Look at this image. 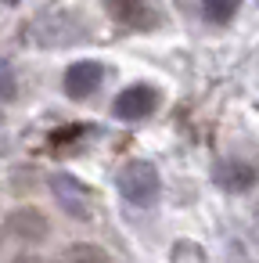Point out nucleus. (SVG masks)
Masks as SVG:
<instances>
[{"label":"nucleus","mask_w":259,"mask_h":263,"mask_svg":"<svg viewBox=\"0 0 259 263\" xmlns=\"http://www.w3.org/2000/svg\"><path fill=\"white\" fill-rule=\"evenodd\" d=\"M115 184H119V195H123L130 205H137V209H151V205L158 202V195H162L158 170H155L151 162H144V159L126 162V166L119 170Z\"/></svg>","instance_id":"1"},{"label":"nucleus","mask_w":259,"mask_h":263,"mask_svg":"<svg viewBox=\"0 0 259 263\" xmlns=\"http://www.w3.org/2000/svg\"><path fill=\"white\" fill-rule=\"evenodd\" d=\"M51 195L62 205V213H69L72 220H90L94 205H90V187L83 180H76L72 173H51Z\"/></svg>","instance_id":"2"},{"label":"nucleus","mask_w":259,"mask_h":263,"mask_svg":"<svg viewBox=\"0 0 259 263\" xmlns=\"http://www.w3.org/2000/svg\"><path fill=\"white\" fill-rule=\"evenodd\" d=\"M155 108H158V90L148 87V83H133V87L119 90L115 101H112V112H115V119H123V123L148 119Z\"/></svg>","instance_id":"3"},{"label":"nucleus","mask_w":259,"mask_h":263,"mask_svg":"<svg viewBox=\"0 0 259 263\" xmlns=\"http://www.w3.org/2000/svg\"><path fill=\"white\" fill-rule=\"evenodd\" d=\"M101 4L126 29H155L158 26V11L148 4V0H101Z\"/></svg>","instance_id":"4"},{"label":"nucleus","mask_w":259,"mask_h":263,"mask_svg":"<svg viewBox=\"0 0 259 263\" xmlns=\"http://www.w3.org/2000/svg\"><path fill=\"white\" fill-rule=\"evenodd\" d=\"M101 80H105V65H101V62H90V58L72 62V65L65 69V94H69L72 101H83V98H90V94L101 87Z\"/></svg>","instance_id":"5"},{"label":"nucleus","mask_w":259,"mask_h":263,"mask_svg":"<svg viewBox=\"0 0 259 263\" xmlns=\"http://www.w3.org/2000/svg\"><path fill=\"white\" fill-rule=\"evenodd\" d=\"M8 231L15 234V238H22V241H44L47 234H51V223H47V216H44V209H36V205H18V209H11L8 213Z\"/></svg>","instance_id":"6"},{"label":"nucleus","mask_w":259,"mask_h":263,"mask_svg":"<svg viewBox=\"0 0 259 263\" xmlns=\"http://www.w3.org/2000/svg\"><path fill=\"white\" fill-rule=\"evenodd\" d=\"M255 180H259V166H255V162H245V159H227V162H220V166H216V184H220L223 191L241 195V191L255 187Z\"/></svg>","instance_id":"7"},{"label":"nucleus","mask_w":259,"mask_h":263,"mask_svg":"<svg viewBox=\"0 0 259 263\" xmlns=\"http://www.w3.org/2000/svg\"><path fill=\"white\" fill-rule=\"evenodd\" d=\"M54 263H108V252L94 241H72L58 252Z\"/></svg>","instance_id":"8"},{"label":"nucleus","mask_w":259,"mask_h":263,"mask_svg":"<svg viewBox=\"0 0 259 263\" xmlns=\"http://www.w3.org/2000/svg\"><path fill=\"white\" fill-rule=\"evenodd\" d=\"M169 263H209V256H205V249H202L198 241H191V238H180V241H173Z\"/></svg>","instance_id":"9"},{"label":"nucleus","mask_w":259,"mask_h":263,"mask_svg":"<svg viewBox=\"0 0 259 263\" xmlns=\"http://www.w3.org/2000/svg\"><path fill=\"white\" fill-rule=\"evenodd\" d=\"M241 11V0H202V15L209 22H230Z\"/></svg>","instance_id":"10"},{"label":"nucleus","mask_w":259,"mask_h":263,"mask_svg":"<svg viewBox=\"0 0 259 263\" xmlns=\"http://www.w3.org/2000/svg\"><path fill=\"white\" fill-rule=\"evenodd\" d=\"M18 98V80H15V69L8 62H0V101H15Z\"/></svg>","instance_id":"11"},{"label":"nucleus","mask_w":259,"mask_h":263,"mask_svg":"<svg viewBox=\"0 0 259 263\" xmlns=\"http://www.w3.org/2000/svg\"><path fill=\"white\" fill-rule=\"evenodd\" d=\"M76 134H87V126H65V130H58V134L51 137V144H62V141H72Z\"/></svg>","instance_id":"12"},{"label":"nucleus","mask_w":259,"mask_h":263,"mask_svg":"<svg viewBox=\"0 0 259 263\" xmlns=\"http://www.w3.org/2000/svg\"><path fill=\"white\" fill-rule=\"evenodd\" d=\"M15 263H40V259H36V256H18Z\"/></svg>","instance_id":"13"},{"label":"nucleus","mask_w":259,"mask_h":263,"mask_svg":"<svg viewBox=\"0 0 259 263\" xmlns=\"http://www.w3.org/2000/svg\"><path fill=\"white\" fill-rule=\"evenodd\" d=\"M8 4H18V0H8Z\"/></svg>","instance_id":"14"},{"label":"nucleus","mask_w":259,"mask_h":263,"mask_svg":"<svg viewBox=\"0 0 259 263\" xmlns=\"http://www.w3.org/2000/svg\"><path fill=\"white\" fill-rule=\"evenodd\" d=\"M0 123H4V112H0Z\"/></svg>","instance_id":"15"}]
</instances>
